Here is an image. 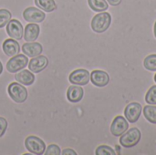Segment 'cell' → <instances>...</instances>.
Returning <instances> with one entry per match:
<instances>
[{
  "mask_svg": "<svg viewBox=\"0 0 156 155\" xmlns=\"http://www.w3.org/2000/svg\"><path fill=\"white\" fill-rule=\"evenodd\" d=\"M112 23V16L108 12H101L97 14L91 20V28L96 33L105 32Z\"/></svg>",
  "mask_w": 156,
  "mask_h": 155,
  "instance_id": "6da1fadb",
  "label": "cell"
},
{
  "mask_svg": "<svg viewBox=\"0 0 156 155\" xmlns=\"http://www.w3.org/2000/svg\"><path fill=\"white\" fill-rule=\"evenodd\" d=\"M142 134L139 129L132 128L130 130H127L122 135H121L120 143L124 148H133L139 143Z\"/></svg>",
  "mask_w": 156,
  "mask_h": 155,
  "instance_id": "7a4b0ae2",
  "label": "cell"
},
{
  "mask_svg": "<svg viewBox=\"0 0 156 155\" xmlns=\"http://www.w3.org/2000/svg\"><path fill=\"white\" fill-rule=\"evenodd\" d=\"M10 98L16 103H23L27 99V89L19 83L12 82L7 89Z\"/></svg>",
  "mask_w": 156,
  "mask_h": 155,
  "instance_id": "3957f363",
  "label": "cell"
},
{
  "mask_svg": "<svg viewBox=\"0 0 156 155\" xmlns=\"http://www.w3.org/2000/svg\"><path fill=\"white\" fill-rule=\"evenodd\" d=\"M25 146L27 150L33 154L40 155L45 153L46 144L45 143L37 136H28L25 141Z\"/></svg>",
  "mask_w": 156,
  "mask_h": 155,
  "instance_id": "277c9868",
  "label": "cell"
},
{
  "mask_svg": "<svg viewBox=\"0 0 156 155\" xmlns=\"http://www.w3.org/2000/svg\"><path fill=\"white\" fill-rule=\"evenodd\" d=\"M27 63H28L27 57L17 54L8 60V62L6 63V69L10 73H16L26 68Z\"/></svg>",
  "mask_w": 156,
  "mask_h": 155,
  "instance_id": "5b68a950",
  "label": "cell"
},
{
  "mask_svg": "<svg viewBox=\"0 0 156 155\" xmlns=\"http://www.w3.org/2000/svg\"><path fill=\"white\" fill-rule=\"evenodd\" d=\"M69 82L73 85H80V86H84L87 85L90 79V74L88 70L80 69H76L71 74L69 75Z\"/></svg>",
  "mask_w": 156,
  "mask_h": 155,
  "instance_id": "8992f818",
  "label": "cell"
},
{
  "mask_svg": "<svg viewBox=\"0 0 156 155\" xmlns=\"http://www.w3.org/2000/svg\"><path fill=\"white\" fill-rule=\"evenodd\" d=\"M142 111H143V107L138 102H132L128 104L124 110V115L126 120L132 123L136 122L141 116Z\"/></svg>",
  "mask_w": 156,
  "mask_h": 155,
  "instance_id": "52a82bcc",
  "label": "cell"
},
{
  "mask_svg": "<svg viewBox=\"0 0 156 155\" xmlns=\"http://www.w3.org/2000/svg\"><path fill=\"white\" fill-rule=\"evenodd\" d=\"M6 33L13 39H21L24 36V29L22 24L16 19H11L6 25Z\"/></svg>",
  "mask_w": 156,
  "mask_h": 155,
  "instance_id": "ba28073f",
  "label": "cell"
},
{
  "mask_svg": "<svg viewBox=\"0 0 156 155\" xmlns=\"http://www.w3.org/2000/svg\"><path fill=\"white\" fill-rule=\"evenodd\" d=\"M129 129V123L122 116H117L111 126V132L113 136L119 137L122 135Z\"/></svg>",
  "mask_w": 156,
  "mask_h": 155,
  "instance_id": "9c48e42d",
  "label": "cell"
},
{
  "mask_svg": "<svg viewBox=\"0 0 156 155\" xmlns=\"http://www.w3.org/2000/svg\"><path fill=\"white\" fill-rule=\"evenodd\" d=\"M23 16L29 23H40L44 21L46 15L37 7H27L23 12Z\"/></svg>",
  "mask_w": 156,
  "mask_h": 155,
  "instance_id": "30bf717a",
  "label": "cell"
},
{
  "mask_svg": "<svg viewBox=\"0 0 156 155\" xmlns=\"http://www.w3.org/2000/svg\"><path fill=\"white\" fill-rule=\"evenodd\" d=\"M48 65V59L46 56H37L29 61L28 68L33 73H39L44 70Z\"/></svg>",
  "mask_w": 156,
  "mask_h": 155,
  "instance_id": "8fae6325",
  "label": "cell"
},
{
  "mask_svg": "<svg viewBox=\"0 0 156 155\" xmlns=\"http://www.w3.org/2000/svg\"><path fill=\"white\" fill-rule=\"evenodd\" d=\"M90 80L96 87H105L110 81L109 74L103 70H93L90 74Z\"/></svg>",
  "mask_w": 156,
  "mask_h": 155,
  "instance_id": "7c38bea8",
  "label": "cell"
},
{
  "mask_svg": "<svg viewBox=\"0 0 156 155\" xmlns=\"http://www.w3.org/2000/svg\"><path fill=\"white\" fill-rule=\"evenodd\" d=\"M22 50L26 56L34 58L42 53L43 48H42L41 44L37 43V42H27L22 46Z\"/></svg>",
  "mask_w": 156,
  "mask_h": 155,
  "instance_id": "4fadbf2b",
  "label": "cell"
},
{
  "mask_svg": "<svg viewBox=\"0 0 156 155\" xmlns=\"http://www.w3.org/2000/svg\"><path fill=\"white\" fill-rule=\"evenodd\" d=\"M84 95V90L80 86L72 85L68 89L67 91V99L73 103L79 102L82 100Z\"/></svg>",
  "mask_w": 156,
  "mask_h": 155,
  "instance_id": "5bb4252c",
  "label": "cell"
},
{
  "mask_svg": "<svg viewBox=\"0 0 156 155\" xmlns=\"http://www.w3.org/2000/svg\"><path fill=\"white\" fill-rule=\"evenodd\" d=\"M3 50L8 57H14L20 51L19 44L15 39H5L3 43Z\"/></svg>",
  "mask_w": 156,
  "mask_h": 155,
  "instance_id": "9a60e30c",
  "label": "cell"
},
{
  "mask_svg": "<svg viewBox=\"0 0 156 155\" xmlns=\"http://www.w3.org/2000/svg\"><path fill=\"white\" fill-rule=\"evenodd\" d=\"M39 26L35 23H31L26 26L24 38L27 42H34L39 36Z\"/></svg>",
  "mask_w": 156,
  "mask_h": 155,
  "instance_id": "2e32d148",
  "label": "cell"
},
{
  "mask_svg": "<svg viewBox=\"0 0 156 155\" xmlns=\"http://www.w3.org/2000/svg\"><path fill=\"white\" fill-rule=\"evenodd\" d=\"M16 80L18 81L20 84L22 85H27V86H30L34 83L35 81V76L33 75V73L28 69H24V70H20L16 75Z\"/></svg>",
  "mask_w": 156,
  "mask_h": 155,
  "instance_id": "e0dca14e",
  "label": "cell"
},
{
  "mask_svg": "<svg viewBox=\"0 0 156 155\" xmlns=\"http://www.w3.org/2000/svg\"><path fill=\"white\" fill-rule=\"evenodd\" d=\"M35 4L45 12H52L57 8V5L54 0H35Z\"/></svg>",
  "mask_w": 156,
  "mask_h": 155,
  "instance_id": "ac0fdd59",
  "label": "cell"
},
{
  "mask_svg": "<svg viewBox=\"0 0 156 155\" xmlns=\"http://www.w3.org/2000/svg\"><path fill=\"white\" fill-rule=\"evenodd\" d=\"M88 3L90 7L95 12H103L109 7L106 0H88Z\"/></svg>",
  "mask_w": 156,
  "mask_h": 155,
  "instance_id": "d6986e66",
  "label": "cell"
},
{
  "mask_svg": "<svg viewBox=\"0 0 156 155\" xmlns=\"http://www.w3.org/2000/svg\"><path fill=\"white\" fill-rule=\"evenodd\" d=\"M144 115L148 122L156 124V106H145L144 108Z\"/></svg>",
  "mask_w": 156,
  "mask_h": 155,
  "instance_id": "ffe728a7",
  "label": "cell"
},
{
  "mask_svg": "<svg viewBox=\"0 0 156 155\" xmlns=\"http://www.w3.org/2000/svg\"><path fill=\"white\" fill-rule=\"evenodd\" d=\"M144 66L148 70L156 71V54L147 56L144 61Z\"/></svg>",
  "mask_w": 156,
  "mask_h": 155,
  "instance_id": "44dd1931",
  "label": "cell"
},
{
  "mask_svg": "<svg viewBox=\"0 0 156 155\" xmlns=\"http://www.w3.org/2000/svg\"><path fill=\"white\" fill-rule=\"evenodd\" d=\"M11 20V13L7 9H0V28L5 26Z\"/></svg>",
  "mask_w": 156,
  "mask_h": 155,
  "instance_id": "7402d4cb",
  "label": "cell"
},
{
  "mask_svg": "<svg viewBox=\"0 0 156 155\" xmlns=\"http://www.w3.org/2000/svg\"><path fill=\"white\" fill-rule=\"evenodd\" d=\"M145 101L150 105L156 104V85L153 86L149 89L145 95Z\"/></svg>",
  "mask_w": 156,
  "mask_h": 155,
  "instance_id": "603a6c76",
  "label": "cell"
},
{
  "mask_svg": "<svg viewBox=\"0 0 156 155\" xmlns=\"http://www.w3.org/2000/svg\"><path fill=\"white\" fill-rule=\"evenodd\" d=\"M96 155H114L115 152L114 150L107 145H101L96 149L95 152Z\"/></svg>",
  "mask_w": 156,
  "mask_h": 155,
  "instance_id": "cb8c5ba5",
  "label": "cell"
},
{
  "mask_svg": "<svg viewBox=\"0 0 156 155\" xmlns=\"http://www.w3.org/2000/svg\"><path fill=\"white\" fill-rule=\"evenodd\" d=\"M61 153L60 149L56 144H50L45 152L46 155H59Z\"/></svg>",
  "mask_w": 156,
  "mask_h": 155,
  "instance_id": "d4e9b609",
  "label": "cell"
},
{
  "mask_svg": "<svg viewBox=\"0 0 156 155\" xmlns=\"http://www.w3.org/2000/svg\"><path fill=\"white\" fill-rule=\"evenodd\" d=\"M7 125H8V123H7L6 120L5 118L0 117V137H2L5 134V132L7 129Z\"/></svg>",
  "mask_w": 156,
  "mask_h": 155,
  "instance_id": "484cf974",
  "label": "cell"
},
{
  "mask_svg": "<svg viewBox=\"0 0 156 155\" xmlns=\"http://www.w3.org/2000/svg\"><path fill=\"white\" fill-rule=\"evenodd\" d=\"M63 155H68V154H70V155H76V152H74L73 150H71V149H65V150H63V152L61 153Z\"/></svg>",
  "mask_w": 156,
  "mask_h": 155,
  "instance_id": "4316f807",
  "label": "cell"
},
{
  "mask_svg": "<svg viewBox=\"0 0 156 155\" xmlns=\"http://www.w3.org/2000/svg\"><path fill=\"white\" fill-rule=\"evenodd\" d=\"M107 2L112 5V6H116V5H119L121 3H122V0H107Z\"/></svg>",
  "mask_w": 156,
  "mask_h": 155,
  "instance_id": "83f0119b",
  "label": "cell"
},
{
  "mask_svg": "<svg viewBox=\"0 0 156 155\" xmlns=\"http://www.w3.org/2000/svg\"><path fill=\"white\" fill-rule=\"evenodd\" d=\"M3 72V65H2V63H1V61H0V74Z\"/></svg>",
  "mask_w": 156,
  "mask_h": 155,
  "instance_id": "f1b7e54d",
  "label": "cell"
},
{
  "mask_svg": "<svg viewBox=\"0 0 156 155\" xmlns=\"http://www.w3.org/2000/svg\"><path fill=\"white\" fill-rule=\"evenodd\" d=\"M154 36H155V37H156V21H155V24H154Z\"/></svg>",
  "mask_w": 156,
  "mask_h": 155,
  "instance_id": "f546056e",
  "label": "cell"
},
{
  "mask_svg": "<svg viewBox=\"0 0 156 155\" xmlns=\"http://www.w3.org/2000/svg\"><path fill=\"white\" fill-rule=\"evenodd\" d=\"M154 81H155V82H156V74H155V75H154Z\"/></svg>",
  "mask_w": 156,
  "mask_h": 155,
  "instance_id": "4dcf8cb0",
  "label": "cell"
}]
</instances>
